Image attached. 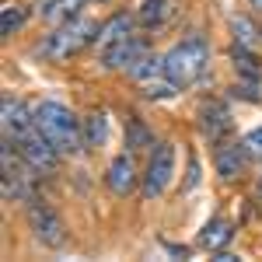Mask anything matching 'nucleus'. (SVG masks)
Returning a JSON list of instances; mask_svg holds the SVG:
<instances>
[{"instance_id": "obj_1", "label": "nucleus", "mask_w": 262, "mask_h": 262, "mask_svg": "<svg viewBox=\"0 0 262 262\" xmlns=\"http://www.w3.org/2000/svg\"><path fill=\"white\" fill-rule=\"evenodd\" d=\"M32 116H35L39 133L60 150L63 158H77V154L88 150V147H84V119L70 105L39 101V105H32Z\"/></svg>"}, {"instance_id": "obj_2", "label": "nucleus", "mask_w": 262, "mask_h": 262, "mask_svg": "<svg viewBox=\"0 0 262 262\" xmlns=\"http://www.w3.org/2000/svg\"><path fill=\"white\" fill-rule=\"evenodd\" d=\"M98 28H101V21H88V18L77 14V18L63 21V25H53L49 35H42L32 53H35L39 60H46V63H67L70 56H77L81 49L95 46Z\"/></svg>"}, {"instance_id": "obj_3", "label": "nucleus", "mask_w": 262, "mask_h": 262, "mask_svg": "<svg viewBox=\"0 0 262 262\" xmlns=\"http://www.w3.org/2000/svg\"><path fill=\"white\" fill-rule=\"evenodd\" d=\"M210 70V42L203 39L200 32L182 35L168 53H164V74L179 88H192L200 84Z\"/></svg>"}, {"instance_id": "obj_4", "label": "nucleus", "mask_w": 262, "mask_h": 262, "mask_svg": "<svg viewBox=\"0 0 262 262\" xmlns=\"http://www.w3.org/2000/svg\"><path fill=\"white\" fill-rule=\"evenodd\" d=\"M171 179H175V143L158 140L147 150V164H143V175H140V196L147 203L161 200Z\"/></svg>"}, {"instance_id": "obj_5", "label": "nucleus", "mask_w": 262, "mask_h": 262, "mask_svg": "<svg viewBox=\"0 0 262 262\" xmlns=\"http://www.w3.org/2000/svg\"><path fill=\"white\" fill-rule=\"evenodd\" d=\"M25 221H28L32 238H35L42 248H63V245H67V224H63V217L46 200L32 196L28 206H25Z\"/></svg>"}, {"instance_id": "obj_6", "label": "nucleus", "mask_w": 262, "mask_h": 262, "mask_svg": "<svg viewBox=\"0 0 262 262\" xmlns=\"http://www.w3.org/2000/svg\"><path fill=\"white\" fill-rule=\"evenodd\" d=\"M147 53H150V42H147V35H140V32H133V35H126V39L98 49L101 67H105V70H116V74H129Z\"/></svg>"}, {"instance_id": "obj_7", "label": "nucleus", "mask_w": 262, "mask_h": 262, "mask_svg": "<svg viewBox=\"0 0 262 262\" xmlns=\"http://www.w3.org/2000/svg\"><path fill=\"white\" fill-rule=\"evenodd\" d=\"M14 147H18L21 161L28 164L35 175H53V171L60 168V158H63V154L39 133V126H35L32 133H25L21 140H14Z\"/></svg>"}, {"instance_id": "obj_8", "label": "nucleus", "mask_w": 262, "mask_h": 262, "mask_svg": "<svg viewBox=\"0 0 262 262\" xmlns=\"http://www.w3.org/2000/svg\"><path fill=\"white\" fill-rule=\"evenodd\" d=\"M248 161H252V150H248V143L245 140H224L213 147V171H217V179L221 182H238L245 179V171H248Z\"/></svg>"}, {"instance_id": "obj_9", "label": "nucleus", "mask_w": 262, "mask_h": 262, "mask_svg": "<svg viewBox=\"0 0 262 262\" xmlns=\"http://www.w3.org/2000/svg\"><path fill=\"white\" fill-rule=\"evenodd\" d=\"M140 175L143 171L137 168V154L122 150V154H116V158L108 161V168H105V185H108L112 196L126 200V196H133V192L140 189Z\"/></svg>"}, {"instance_id": "obj_10", "label": "nucleus", "mask_w": 262, "mask_h": 262, "mask_svg": "<svg viewBox=\"0 0 262 262\" xmlns=\"http://www.w3.org/2000/svg\"><path fill=\"white\" fill-rule=\"evenodd\" d=\"M0 126H4V137L21 140L25 133L35 129V116H32V108H28L21 98L4 95V98H0Z\"/></svg>"}, {"instance_id": "obj_11", "label": "nucleus", "mask_w": 262, "mask_h": 262, "mask_svg": "<svg viewBox=\"0 0 262 262\" xmlns=\"http://www.w3.org/2000/svg\"><path fill=\"white\" fill-rule=\"evenodd\" d=\"M200 129H203V137L210 140V147H217V143L231 140V137H234L231 108H227L224 101H210V105H203V112H200Z\"/></svg>"}, {"instance_id": "obj_12", "label": "nucleus", "mask_w": 262, "mask_h": 262, "mask_svg": "<svg viewBox=\"0 0 262 262\" xmlns=\"http://www.w3.org/2000/svg\"><path fill=\"white\" fill-rule=\"evenodd\" d=\"M175 14V0H140L137 7V25L143 32H161Z\"/></svg>"}, {"instance_id": "obj_13", "label": "nucleus", "mask_w": 262, "mask_h": 262, "mask_svg": "<svg viewBox=\"0 0 262 262\" xmlns=\"http://www.w3.org/2000/svg\"><path fill=\"white\" fill-rule=\"evenodd\" d=\"M122 129H126V150H129V154H147V150L158 143L154 129H150L147 119H140L137 112H129V116L122 119Z\"/></svg>"}, {"instance_id": "obj_14", "label": "nucleus", "mask_w": 262, "mask_h": 262, "mask_svg": "<svg viewBox=\"0 0 262 262\" xmlns=\"http://www.w3.org/2000/svg\"><path fill=\"white\" fill-rule=\"evenodd\" d=\"M133 25H137V14L116 11L112 18H105V21H101L98 39H95V49H105V46H112V42H119V39H126V35H133V32H137Z\"/></svg>"}, {"instance_id": "obj_15", "label": "nucleus", "mask_w": 262, "mask_h": 262, "mask_svg": "<svg viewBox=\"0 0 262 262\" xmlns=\"http://www.w3.org/2000/svg\"><path fill=\"white\" fill-rule=\"evenodd\" d=\"M84 7H88V0H39L35 14H39V21H46L53 28V25H63V21L77 18Z\"/></svg>"}, {"instance_id": "obj_16", "label": "nucleus", "mask_w": 262, "mask_h": 262, "mask_svg": "<svg viewBox=\"0 0 262 262\" xmlns=\"http://www.w3.org/2000/svg\"><path fill=\"white\" fill-rule=\"evenodd\" d=\"M196 242H200V248H206V252H224L227 245L234 242V224L224 221V217H213V221L203 224Z\"/></svg>"}, {"instance_id": "obj_17", "label": "nucleus", "mask_w": 262, "mask_h": 262, "mask_svg": "<svg viewBox=\"0 0 262 262\" xmlns=\"http://www.w3.org/2000/svg\"><path fill=\"white\" fill-rule=\"evenodd\" d=\"M231 67H234V74L245 77V81H262V60L252 53V46L234 42L231 46Z\"/></svg>"}, {"instance_id": "obj_18", "label": "nucleus", "mask_w": 262, "mask_h": 262, "mask_svg": "<svg viewBox=\"0 0 262 262\" xmlns=\"http://www.w3.org/2000/svg\"><path fill=\"white\" fill-rule=\"evenodd\" d=\"M25 21H28V7H25L21 0H7V4L0 7V35H4V39L18 35L21 28H25Z\"/></svg>"}, {"instance_id": "obj_19", "label": "nucleus", "mask_w": 262, "mask_h": 262, "mask_svg": "<svg viewBox=\"0 0 262 262\" xmlns=\"http://www.w3.org/2000/svg\"><path fill=\"white\" fill-rule=\"evenodd\" d=\"M108 137V119H105V112L95 108V112H88L84 116V147L88 150H98L101 143Z\"/></svg>"}, {"instance_id": "obj_20", "label": "nucleus", "mask_w": 262, "mask_h": 262, "mask_svg": "<svg viewBox=\"0 0 262 262\" xmlns=\"http://www.w3.org/2000/svg\"><path fill=\"white\" fill-rule=\"evenodd\" d=\"M161 74H164V53H154V49H150L126 77L133 84H147V81H154V77H161Z\"/></svg>"}, {"instance_id": "obj_21", "label": "nucleus", "mask_w": 262, "mask_h": 262, "mask_svg": "<svg viewBox=\"0 0 262 262\" xmlns=\"http://www.w3.org/2000/svg\"><path fill=\"white\" fill-rule=\"evenodd\" d=\"M231 32H234V42H242V46H255L259 42V25H252L245 14L242 18L238 14L231 18Z\"/></svg>"}, {"instance_id": "obj_22", "label": "nucleus", "mask_w": 262, "mask_h": 262, "mask_svg": "<svg viewBox=\"0 0 262 262\" xmlns=\"http://www.w3.org/2000/svg\"><path fill=\"white\" fill-rule=\"evenodd\" d=\"M231 95L242 101H255L259 105L262 101V81H245V77H238V84L231 88Z\"/></svg>"}, {"instance_id": "obj_23", "label": "nucleus", "mask_w": 262, "mask_h": 262, "mask_svg": "<svg viewBox=\"0 0 262 262\" xmlns=\"http://www.w3.org/2000/svg\"><path fill=\"white\" fill-rule=\"evenodd\" d=\"M245 143H248V150H252V158H262V122L255 126V129H248L242 137Z\"/></svg>"}, {"instance_id": "obj_24", "label": "nucleus", "mask_w": 262, "mask_h": 262, "mask_svg": "<svg viewBox=\"0 0 262 262\" xmlns=\"http://www.w3.org/2000/svg\"><path fill=\"white\" fill-rule=\"evenodd\" d=\"M196 185H200V161L189 158V179H185V185H182V192H192Z\"/></svg>"}, {"instance_id": "obj_25", "label": "nucleus", "mask_w": 262, "mask_h": 262, "mask_svg": "<svg viewBox=\"0 0 262 262\" xmlns=\"http://www.w3.org/2000/svg\"><path fill=\"white\" fill-rule=\"evenodd\" d=\"M245 7H248L252 14H259V18H262V0H245Z\"/></svg>"}, {"instance_id": "obj_26", "label": "nucleus", "mask_w": 262, "mask_h": 262, "mask_svg": "<svg viewBox=\"0 0 262 262\" xmlns=\"http://www.w3.org/2000/svg\"><path fill=\"white\" fill-rule=\"evenodd\" d=\"M255 192H259V203H262V175H259V182H255Z\"/></svg>"}, {"instance_id": "obj_27", "label": "nucleus", "mask_w": 262, "mask_h": 262, "mask_svg": "<svg viewBox=\"0 0 262 262\" xmlns=\"http://www.w3.org/2000/svg\"><path fill=\"white\" fill-rule=\"evenodd\" d=\"M259 42H262V25H259Z\"/></svg>"}]
</instances>
